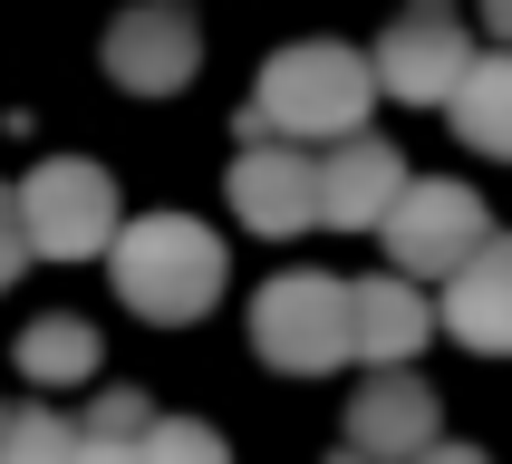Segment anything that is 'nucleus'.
Instances as JSON below:
<instances>
[{
    "instance_id": "obj_1",
    "label": "nucleus",
    "mask_w": 512,
    "mask_h": 464,
    "mask_svg": "<svg viewBox=\"0 0 512 464\" xmlns=\"http://www.w3.org/2000/svg\"><path fill=\"white\" fill-rule=\"evenodd\" d=\"M116 261V300L136 319H203L213 300H223V242L194 223V213H145V223H126L107 242Z\"/></svg>"
},
{
    "instance_id": "obj_2",
    "label": "nucleus",
    "mask_w": 512,
    "mask_h": 464,
    "mask_svg": "<svg viewBox=\"0 0 512 464\" xmlns=\"http://www.w3.org/2000/svg\"><path fill=\"white\" fill-rule=\"evenodd\" d=\"M377 78L368 58L339 49V39H300L261 68L252 87V136H358V116H368Z\"/></svg>"
},
{
    "instance_id": "obj_3",
    "label": "nucleus",
    "mask_w": 512,
    "mask_h": 464,
    "mask_svg": "<svg viewBox=\"0 0 512 464\" xmlns=\"http://www.w3.org/2000/svg\"><path fill=\"white\" fill-rule=\"evenodd\" d=\"M20 242L39 261H87L116 242V184L107 165H87V155H49V165H29L20 194Z\"/></svg>"
},
{
    "instance_id": "obj_4",
    "label": "nucleus",
    "mask_w": 512,
    "mask_h": 464,
    "mask_svg": "<svg viewBox=\"0 0 512 464\" xmlns=\"http://www.w3.org/2000/svg\"><path fill=\"white\" fill-rule=\"evenodd\" d=\"M252 348L290 377H329L348 358V281L329 271H281L252 300Z\"/></svg>"
},
{
    "instance_id": "obj_5",
    "label": "nucleus",
    "mask_w": 512,
    "mask_h": 464,
    "mask_svg": "<svg viewBox=\"0 0 512 464\" xmlns=\"http://www.w3.org/2000/svg\"><path fill=\"white\" fill-rule=\"evenodd\" d=\"M377 232H387V252H397L406 281H455L464 261L493 242V213L474 203V184H406Z\"/></svg>"
},
{
    "instance_id": "obj_6",
    "label": "nucleus",
    "mask_w": 512,
    "mask_h": 464,
    "mask_svg": "<svg viewBox=\"0 0 512 464\" xmlns=\"http://www.w3.org/2000/svg\"><path fill=\"white\" fill-rule=\"evenodd\" d=\"M464 68H474V49H464L455 0H406L397 20H387V39H377V58H368V78H377V87H397L406 107L455 97Z\"/></svg>"
},
{
    "instance_id": "obj_7",
    "label": "nucleus",
    "mask_w": 512,
    "mask_h": 464,
    "mask_svg": "<svg viewBox=\"0 0 512 464\" xmlns=\"http://www.w3.org/2000/svg\"><path fill=\"white\" fill-rule=\"evenodd\" d=\"M194 58H203V29H194L184 0H136L107 29V78L136 87V97H174V87L194 78Z\"/></svg>"
},
{
    "instance_id": "obj_8",
    "label": "nucleus",
    "mask_w": 512,
    "mask_h": 464,
    "mask_svg": "<svg viewBox=\"0 0 512 464\" xmlns=\"http://www.w3.org/2000/svg\"><path fill=\"white\" fill-rule=\"evenodd\" d=\"M232 203H242L252 232H310L319 223V155L252 136L242 155H232Z\"/></svg>"
},
{
    "instance_id": "obj_9",
    "label": "nucleus",
    "mask_w": 512,
    "mask_h": 464,
    "mask_svg": "<svg viewBox=\"0 0 512 464\" xmlns=\"http://www.w3.org/2000/svg\"><path fill=\"white\" fill-rule=\"evenodd\" d=\"M397 194H406V155H397V145L348 136L339 155H319V223H339V232H377Z\"/></svg>"
},
{
    "instance_id": "obj_10",
    "label": "nucleus",
    "mask_w": 512,
    "mask_h": 464,
    "mask_svg": "<svg viewBox=\"0 0 512 464\" xmlns=\"http://www.w3.org/2000/svg\"><path fill=\"white\" fill-rule=\"evenodd\" d=\"M435 445V387H416V377H377V387H358V406H348V455L358 464H416Z\"/></svg>"
},
{
    "instance_id": "obj_11",
    "label": "nucleus",
    "mask_w": 512,
    "mask_h": 464,
    "mask_svg": "<svg viewBox=\"0 0 512 464\" xmlns=\"http://www.w3.org/2000/svg\"><path fill=\"white\" fill-rule=\"evenodd\" d=\"M445 329L484 358H512V232H493L484 252L445 281Z\"/></svg>"
},
{
    "instance_id": "obj_12",
    "label": "nucleus",
    "mask_w": 512,
    "mask_h": 464,
    "mask_svg": "<svg viewBox=\"0 0 512 464\" xmlns=\"http://www.w3.org/2000/svg\"><path fill=\"white\" fill-rule=\"evenodd\" d=\"M435 310L406 281H348V358H377V368H406L426 348Z\"/></svg>"
},
{
    "instance_id": "obj_13",
    "label": "nucleus",
    "mask_w": 512,
    "mask_h": 464,
    "mask_svg": "<svg viewBox=\"0 0 512 464\" xmlns=\"http://www.w3.org/2000/svg\"><path fill=\"white\" fill-rule=\"evenodd\" d=\"M445 107H455V136L474 145V155H512V49L503 58H474Z\"/></svg>"
},
{
    "instance_id": "obj_14",
    "label": "nucleus",
    "mask_w": 512,
    "mask_h": 464,
    "mask_svg": "<svg viewBox=\"0 0 512 464\" xmlns=\"http://www.w3.org/2000/svg\"><path fill=\"white\" fill-rule=\"evenodd\" d=\"M20 368H29V387H78V377L97 368V329L68 319V310L29 319V329H20Z\"/></svg>"
},
{
    "instance_id": "obj_15",
    "label": "nucleus",
    "mask_w": 512,
    "mask_h": 464,
    "mask_svg": "<svg viewBox=\"0 0 512 464\" xmlns=\"http://www.w3.org/2000/svg\"><path fill=\"white\" fill-rule=\"evenodd\" d=\"M78 455V426L58 416V406H20V416H0V464H68Z\"/></svg>"
},
{
    "instance_id": "obj_16",
    "label": "nucleus",
    "mask_w": 512,
    "mask_h": 464,
    "mask_svg": "<svg viewBox=\"0 0 512 464\" xmlns=\"http://www.w3.org/2000/svg\"><path fill=\"white\" fill-rule=\"evenodd\" d=\"M136 464H232V455H223V435L194 426V416H155L145 445H136Z\"/></svg>"
},
{
    "instance_id": "obj_17",
    "label": "nucleus",
    "mask_w": 512,
    "mask_h": 464,
    "mask_svg": "<svg viewBox=\"0 0 512 464\" xmlns=\"http://www.w3.org/2000/svg\"><path fill=\"white\" fill-rule=\"evenodd\" d=\"M136 445H145V435H107V426H78V455H68V464H136Z\"/></svg>"
},
{
    "instance_id": "obj_18",
    "label": "nucleus",
    "mask_w": 512,
    "mask_h": 464,
    "mask_svg": "<svg viewBox=\"0 0 512 464\" xmlns=\"http://www.w3.org/2000/svg\"><path fill=\"white\" fill-rule=\"evenodd\" d=\"M20 261H29V242H20V203L0 194V290L20 281Z\"/></svg>"
},
{
    "instance_id": "obj_19",
    "label": "nucleus",
    "mask_w": 512,
    "mask_h": 464,
    "mask_svg": "<svg viewBox=\"0 0 512 464\" xmlns=\"http://www.w3.org/2000/svg\"><path fill=\"white\" fill-rule=\"evenodd\" d=\"M416 464H493V455H484V445H426Z\"/></svg>"
},
{
    "instance_id": "obj_20",
    "label": "nucleus",
    "mask_w": 512,
    "mask_h": 464,
    "mask_svg": "<svg viewBox=\"0 0 512 464\" xmlns=\"http://www.w3.org/2000/svg\"><path fill=\"white\" fill-rule=\"evenodd\" d=\"M484 20H493V39L512 49V0H484Z\"/></svg>"
}]
</instances>
